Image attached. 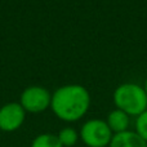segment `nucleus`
<instances>
[{"label": "nucleus", "instance_id": "0eeeda50", "mask_svg": "<svg viewBox=\"0 0 147 147\" xmlns=\"http://www.w3.org/2000/svg\"><path fill=\"white\" fill-rule=\"evenodd\" d=\"M106 123L109 125V128L111 129V132L114 134H117V133H123L129 130L130 116L127 115L125 112H123L121 110L115 109L107 115Z\"/></svg>", "mask_w": 147, "mask_h": 147}, {"label": "nucleus", "instance_id": "6e6552de", "mask_svg": "<svg viewBox=\"0 0 147 147\" xmlns=\"http://www.w3.org/2000/svg\"><path fill=\"white\" fill-rule=\"evenodd\" d=\"M59 142L63 147H72L78 143V141L80 140V136H79V132L75 129V128L71 127H65L62 128L61 130L57 134Z\"/></svg>", "mask_w": 147, "mask_h": 147}, {"label": "nucleus", "instance_id": "423d86ee", "mask_svg": "<svg viewBox=\"0 0 147 147\" xmlns=\"http://www.w3.org/2000/svg\"><path fill=\"white\" fill-rule=\"evenodd\" d=\"M109 147H147V142L134 130H127L112 136Z\"/></svg>", "mask_w": 147, "mask_h": 147}, {"label": "nucleus", "instance_id": "1a4fd4ad", "mask_svg": "<svg viewBox=\"0 0 147 147\" xmlns=\"http://www.w3.org/2000/svg\"><path fill=\"white\" fill-rule=\"evenodd\" d=\"M30 147H63L59 142L57 134L53 133H41L32 140Z\"/></svg>", "mask_w": 147, "mask_h": 147}, {"label": "nucleus", "instance_id": "f257e3e1", "mask_svg": "<svg viewBox=\"0 0 147 147\" xmlns=\"http://www.w3.org/2000/svg\"><path fill=\"white\" fill-rule=\"evenodd\" d=\"M90 107V94L80 84L59 86L52 94L51 109L59 120L74 123L84 117Z\"/></svg>", "mask_w": 147, "mask_h": 147}, {"label": "nucleus", "instance_id": "9d476101", "mask_svg": "<svg viewBox=\"0 0 147 147\" xmlns=\"http://www.w3.org/2000/svg\"><path fill=\"white\" fill-rule=\"evenodd\" d=\"M136 133L147 142V110L136 119Z\"/></svg>", "mask_w": 147, "mask_h": 147}, {"label": "nucleus", "instance_id": "f03ea898", "mask_svg": "<svg viewBox=\"0 0 147 147\" xmlns=\"http://www.w3.org/2000/svg\"><path fill=\"white\" fill-rule=\"evenodd\" d=\"M114 103L129 116L141 115L147 110V96L143 86L134 83H124L114 92Z\"/></svg>", "mask_w": 147, "mask_h": 147}, {"label": "nucleus", "instance_id": "39448f33", "mask_svg": "<svg viewBox=\"0 0 147 147\" xmlns=\"http://www.w3.org/2000/svg\"><path fill=\"white\" fill-rule=\"evenodd\" d=\"M27 112L20 102H9L0 107V130L12 133L23 125Z\"/></svg>", "mask_w": 147, "mask_h": 147}, {"label": "nucleus", "instance_id": "9b49d317", "mask_svg": "<svg viewBox=\"0 0 147 147\" xmlns=\"http://www.w3.org/2000/svg\"><path fill=\"white\" fill-rule=\"evenodd\" d=\"M143 89H145L146 96H147V78H146V80H145V85H143Z\"/></svg>", "mask_w": 147, "mask_h": 147}, {"label": "nucleus", "instance_id": "7ed1b4c3", "mask_svg": "<svg viewBox=\"0 0 147 147\" xmlns=\"http://www.w3.org/2000/svg\"><path fill=\"white\" fill-rule=\"evenodd\" d=\"M79 136L86 147H109L114 133L106 120L90 119L81 125Z\"/></svg>", "mask_w": 147, "mask_h": 147}, {"label": "nucleus", "instance_id": "20e7f679", "mask_svg": "<svg viewBox=\"0 0 147 147\" xmlns=\"http://www.w3.org/2000/svg\"><path fill=\"white\" fill-rule=\"evenodd\" d=\"M52 94L47 88L40 85L27 86L21 93L20 103L26 112L40 114L51 107Z\"/></svg>", "mask_w": 147, "mask_h": 147}]
</instances>
